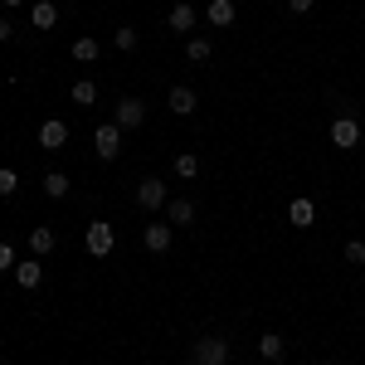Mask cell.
I'll return each instance as SVG.
<instances>
[{"label":"cell","mask_w":365,"mask_h":365,"mask_svg":"<svg viewBox=\"0 0 365 365\" xmlns=\"http://www.w3.org/2000/svg\"><path fill=\"white\" fill-rule=\"evenodd\" d=\"M190 361L195 365H229V341L225 336H205L190 346Z\"/></svg>","instance_id":"obj_1"},{"label":"cell","mask_w":365,"mask_h":365,"mask_svg":"<svg viewBox=\"0 0 365 365\" xmlns=\"http://www.w3.org/2000/svg\"><path fill=\"white\" fill-rule=\"evenodd\" d=\"M83 244H88V253H93V258H108V253H113V225H103V220H93V225H88V234H83Z\"/></svg>","instance_id":"obj_2"},{"label":"cell","mask_w":365,"mask_h":365,"mask_svg":"<svg viewBox=\"0 0 365 365\" xmlns=\"http://www.w3.org/2000/svg\"><path fill=\"white\" fill-rule=\"evenodd\" d=\"M93 151H98L103 161H113L117 151H122V127H117V122H108V127H98V132H93Z\"/></svg>","instance_id":"obj_3"},{"label":"cell","mask_w":365,"mask_h":365,"mask_svg":"<svg viewBox=\"0 0 365 365\" xmlns=\"http://www.w3.org/2000/svg\"><path fill=\"white\" fill-rule=\"evenodd\" d=\"M113 122L122 127V132L141 127V122H146V103H141V98H122V103H117V113H113Z\"/></svg>","instance_id":"obj_4"},{"label":"cell","mask_w":365,"mask_h":365,"mask_svg":"<svg viewBox=\"0 0 365 365\" xmlns=\"http://www.w3.org/2000/svg\"><path fill=\"white\" fill-rule=\"evenodd\" d=\"M137 205L141 210H161V205H166V180H161V175H146L137 185Z\"/></svg>","instance_id":"obj_5"},{"label":"cell","mask_w":365,"mask_h":365,"mask_svg":"<svg viewBox=\"0 0 365 365\" xmlns=\"http://www.w3.org/2000/svg\"><path fill=\"white\" fill-rule=\"evenodd\" d=\"M356 141H361V127H356V117H336V122H331V146L351 151Z\"/></svg>","instance_id":"obj_6"},{"label":"cell","mask_w":365,"mask_h":365,"mask_svg":"<svg viewBox=\"0 0 365 365\" xmlns=\"http://www.w3.org/2000/svg\"><path fill=\"white\" fill-rule=\"evenodd\" d=\"M39 146H44V151H63V146H68V127H63L58 117H49V122L39 127Z\"/></svg>","instance_id":"obj_7"},{"label":"cell","mask_w":365,"mask_h":365,"mask_svg":"<svg viewBox=\"0 0 365 365\" xmlns=\"http://www.w3.org/2000/svg\"><path fill=\"white\" fill-rule=\"evenodd\" d=\"M166 103H170V113H175V117H190V113H195V88H170Z\"/></svg>","instance_id":"obj_8"},{"label":"cell","mask_w":365,"mask_h":365,"mask_svg":"<svg viewBox=\"0 0 365 365\" xmlns=\"http://www.w3.org/2000/svg\"><path fill=\"white\" fill-rule=\"evenodd\" d=\"M195 29V5H170V34H190Z\"/></svg>","instance_id":"obj_9"},{"label":"cell","mask_w":365,"mask_h":365,"mask_svg":"<svg viewBox=\"0 0 365 365\" xmlns=\"http://www.w3.org/2000/svg\"><path fill=\"white\" fill-rule=\"evenodd\" d=\"M141 244H146L151 253H166V249H170V225H146Z\"/></svg>","instance_id":"obj_10"},{"label":"cell","mask_w":365,"mask_h":365,"mask_svg":"<svg viewBox=\"0 0 365 365\" xmlns=\"http://www.w3.org/2000/svg\"><path fill=\"white\" fill-rule=\"evenodd\" d=\"M54 20H58V5H54V0H34V10H29V25H34V29H49Z\"/></svg>","instance_id":"obj_11"},{"label":"cell","mask_w":365,"mask_h":365,"mask_svg":"<svg viewBox=\"0 0 365 365\" xmlns=\"http://www.w3.org/2000/svg\"><path fill=\"white\" fill-rule=\"evenodd\" d=\"M282 351H287V341H282L278 331H268V336H258V356H263V361H282Z\"/></svg>","instance_id":"obj_12"},{"label":"cell","mask_w":365,"mask_h":365,"mask_svg":"<svg viewBox=\"0 0 365 365\" xmlns=\"http://www.w3.org/2000/svg\"><path fill=\"white\" fill-rule=\"evenodd\" d=\"M287 220H292L297 229H307L312 220H317V210H312V200H292V205H287Z\"/></svg>","instance_id":"obj_13"},{"label":"cell","mask_w":365,"mask_h":365,"mask_svg":"<svg viewBox=\"0 0 365 365\" xmlns=\"http://www.w3.org/2000/svg\"><path fill=\"white\" fill-rule=\"evenodd\" d=\"M29 249L39 253V258H44V253H54V229H44V225L29 229Z\"/></svg>","instance_id":"obj_14"},{"label":"cell","mask_w":365,"mask_h":365,"mask_svg":"<svg viewBox=\"0 0 365 365\" xmlns=\"http://www.w3.org/2000/svg\"><path fill=\"white\" fill-rule=\"evenodd\" d=\"M44 195H49V200L68 195V175H63V170H49V175H44Z\"/></svg>","instance_id":"obj_15"},{"label":"cell","mask_w":365,"mask_h":365,"mask_svg":"<svg viewBox=\"0 0 365 365\" xmlns=\"http://www.w3.org/2000/svg\"><path fill=\"white\" fill-rule=\"evenodd\" d=\"M39 278H44L39 263H15V282H20V287H39Z\"/></svg>","instance_id":"obj_16"},{"label":"cell","mask_w":365,"mask_h":365,"mask_svg":"<svg viewBox=\"0 0 365 365\" xmlns=\"http://www.w3.org/2000/svg\"><path fill=\"white\" fill-rule=\"evenodd\" d=\"M210 25H234V0H210Z\"/></svg>","instance_id":"obj_17"},{"label":"cell","mask_w":365,"mask_h":365,"mask_svg":"<svg viewBox=\"0 0 365 365\" xmlns=\"http://www.w3.org/2000/svg\"><path fill=\"white\" fill-rule=\"evenodd\" d=\"M175 175H180V180H195V175H200V156H195V151L175 156Z\"/></svg>","instance_id":"obj_18"},{"label":"cell","mask_w":365,"mask_h":365,"mask_svg":"<svg viewBox=\"0 0 365 365\" xmlns=\"http://www.w3.org/2000/svg\"><path fill=\"white\" fill-rule=\"evenodd\" d=\"M195 220V205L190 200H170V225H190Z\"/></svg>","instance_id":"obj_19"},{"label":"cell","mask_w":365,"mask_h":365,"mask_svg":"<svg viewBox=\"0 0 365 365\" xmlns=\"http://www.w3.org/2000/svg\"><path fill=\"white\" fill-rule=\"evenodd\" d=\"M73 103H98V83H93V78H78V83H73Z\"/></svg>","instance_id":"obj_20"},{"label":"cell","mask_w":365,"mask_h":365,"mask_svg":"<svg viewBox=\"0 0 365 365\" xmlns=\"http://www.w3.org/2000/svg\"><path fill=\"white\" fill-rule=\"evenodd\" d=\"M73 58L78 63H93L98 58V39H73Z\"/></svg>","instance_id":"obj_21"},{"label":"cell","mask_w":365,"mask_h":365,"mask_svg":"<svg viewBox=\"0 0 365 365\" xmlns=\"http://www.w3.org/2000/svg\"><path fill=\"white\" fill-rule=\"evenodd\" d=\"M185 58H190V63H205V58H210V39H190V44H185Z\"/></svg>","instance_id":"obj_22"},{"label":"cell","mask_w":365,"mask_h":365,"mask_svg":"<svg viewBox=\"0 0 365 365\" xmlns=\"http://www.w3.org/2000/svg\"><path fill=\"white\" fill-rule=\"evenodd\" d=\"M117 49H122V54H132V49H137V29H117V39H113Z\"/></svg>","instance_id":"obj_23"},{"label":"cell","mask_w":365,"mask_h":365,"mask_svg":"<svg viewBox=\"0 0 365 365\" xmlns=\"http://www.w3.org/2000/svg\"><path fill=\"white\" fill-rule=\"evenodd\" d=\"M15 190H20V175H15V170H0V195L10 200Z\"/></svg>","instance_id":"obj_24"},{"label":"cell","mask_w":365,"mask_h":365,"mask_svg":"<svg viewBox=\"0 0 365 365\" xmlns=\"http://www.w3.org/2000/svg\"><path fill=\"white\" fill-rule=\"evenodd\" d=\"M346 263H365V244H361V239L346 244Z\"/></svg>","instance_id":"obj_25"},{"label":"cell","mask_w":365,"mask_h":365,"mask_svg":"<svg viewBox=\"0 0 365 365\" xmlns=\"http://www.w3.org/2000/svg\"><path fill=\"white\" fill-rule=\"evenodd\" d=\"M5 268H15V249H10V244H0V273H5Z\"/></svg>","instance_id":"obj_26"},{"label":"cell","mask_w":365,"mask_h":365,"mask_svg":"<svg viewBox=\"0 0 365 365\" xmlns=\"http://www.w3.org/2000/svg\"><path fill=\"white\" fill-rule=\"evenodd\" d=\"M287 10H292V15H307V10H312V0H287Z\"/></svg>","instance_id":"obj_27"},{"label":"cell","mask_w":365,"mask_h":365,"mask_svg":"<svg viewBox=\"0 0 365 365\" xmlns=\"http://www.w3.org/2000/svg\"><path fill=\"white\" fill-rule=\"evenodd\" d=\"M10 34H15V25H10V20H5V15H0V44H5V39H10Z\"/></svg>","instance_id":"obj_28"},{"label":"cell","mask_w":365,"mask_h":365,"mask_svg":"<svg viewBox=\"0 0 365 365\" xmlns=\"http://www.w3.org/2000/svg\"><path fill=\"white\" fill-rule=\"evenodd\" d=\"M0 5H5V10H15V5H25V0H0Z\"/></svg>","instance_id":"obj_29"},{"label":"cell","mask_w":365,"mask_h":365,"mask_svg":"<svg viewBox=\"0 0 365 365\" xmlns=\"http://www.w3.org/2000/svg\"><path fill=\"white\" fill-rule=\"evenodd\" d=\"M229 365H234V361H229Z\"/></svg>","instance_id":"obj_30"}]
</instances>
